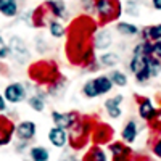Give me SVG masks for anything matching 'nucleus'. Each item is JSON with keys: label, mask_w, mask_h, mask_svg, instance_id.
<instances>
[{"label": "nucleus", "mask_w": 161, "mask_h": 161, "mask_svg": "<svg viewBox=\"0 0 161 161\" xmlns=\"http://www.w3.org/2000/svg\"><path fill=\"white\" fill-rule=\"evenodd\" d=\"M60 76L58 64L52 60H40L29 66V77L40 86H50Z\"/></svg>", "instance_id": "obj_1"}, {"label": "nucleus", "mask_w": 161, "mask_h": 161, "mask_svg": "<svg viewBox=\"0 0 161 161\" xmlns=\"http://www.w3.org/2000/svg\"><path fill=\"white\" fill-rule=\"evenodd\" d=\"M123 13V3L119 0H95V16L102 28L119 21Z\"/></svg>", "instance_id": "obj_2"}, {"label": "nucleus", "mask_w": 161, "mask_h": 161, "mask_svg": "<svg viewBox=\"0 0 161 161\" xmlns=\"http://www.w3.org/2000/svg\"><path fill=\"white\" fill-rule=\"evenodd\" d=\"M113 82L108 74H98L92 79H87L82 86V95L86 98H98L103 95H108L113 90Z\"/></svg>", "instance_id": "obj_3"}, {"label": "nucleus", "mask_w": 161, "mask_h": 161, "mask_svg": "<svg viewBox=\"0 0 161 161\" xmlns=\"http://www.w3.org/2000/svg\"><path fill=\"white\" fill-rule=\"evenodd\" d=\"M3 97L8 103H21L26 98L29 97V87L24 82H19V80H13V82L7 84L3 89Z\"/></svg>", "instance_id": "obj_4"}, {"label": "nucleus", "mask_w": 161, "mask_h": 161, "mask_svg": "<svg viewBox=\"0 0 161 161\" xmlns=\"http://www.w3.org/2000/svg\"><path fill=\"white\" fill-rule=\"evenodd\" d=\"M7 44H8V50H10V57H13L15 61L24 63L29 58V48L19 36H11Z\"/></svg>", "instance_id": "obj_5"}, {"label": "nucleus", "mask_w": 161, "mask_h": 161, "mask_svg": "<svg viewBox=\"0 0 161 161\" xmlns=\"http://www.w3.org/2000/svg\"><path fill=\"white\" fill-rule=\"evenodd\" d=\"M80 114L77 111H66V113H61V111H57V110H53L52 111V121H53V124L64 129V130H69L77 121H79Z\"/></svg>", "instance_id": "obj_6"}, {"label": "nucleus", "mask_w": 161, "mask_h": 161, "mask_svg": "<svg viewBox=\"0 0 161 161\" xmlns=\"http://www.w3.org/2000/svg\"><path fill=\"white\" fill-rule=\"evenodd\" d=\"M137 98V113H139V118L143 119L145 123H150V121L155 118L158 108L156 105L153 103V100L150 97H140V95H136Z\"/></svg>", "instance_id": "obj_7"}, {"label": "nucleus", "mask_w": 161, "mask_h": 161, "mask_svg": "<svg viewBox=\"0 0 161 161\" xmlns=\"http://www.w3.org/2000/svg\"><path fill=\"white\" fill-rule=\"evenodd\" d=\"M114 42L113 34L110 29L102 28L98 31H95V34L92 36V45L95 48V52H106Z\"/></svg>", "instance_id": "obj_8"}, {"label": "nucleus", "mask_w": 161, "mask_h": 161, "mask_svg": "<svg viewBox=\"0 0 161 161\" xmlns=\"http://www.w3.org/2000/svg\"><path fill=\"white\" fill-rule=\"evenodd\" d=\"M42 5L48 11L50 18H55L60 21L68 18V7H66L64 0H45Z\"/></svg>", "instance_id": "obj_9"}, {"label": "nucleus", "mask_w": 161, "mask_h": 161, "mask_svg": "<svg viewBox=\"0 0 161 161\" xmlns=\"http://www.w3.org/2000/svg\"><path fill=\"white\" fill-rule=\"evenodd\" d=\"M123 102H124V97L121 95V93H116V95L106 98L105 103H103L106 114H108L110 118H113V119H119L121 116H123V108H121Z\"/></svg>", "instance_id": "obj_10"}, {"label": "nucleus", "mask_w": 161, "mask_h": 161, "mask_svg": "<svg viewBox=\"0 0 161 161\" xmlns=\"http://www.w3.org/2000/svg\"><path fill=\"white\" fill-rule=\"evenodd\" d=\"M36 132H37V126L34 121H21V123L15 127V136L23 140V142H28V140H32L34 136H36Z\"/></svg>", "instance_id": "obj_11"}, {"label": "nucleus", "mask_w": 161, "mask_h": 161, "mask_svg": "<svg viewBox=\"0 0 161 161\" xmlns=\"http://www.w3.org/2000/svg\"><path fill=\"white\" fill-rule=\"evenodd\" d=\"M110 152L113 155V161H130L132 156V150L129 148V145L118 140L110 143Z\"/></svg>", "instance_id": "obj_12"}, {"label": "nucleus", "mask_w": 161, "mask_h": 161, "mask_svg": "<svg viewBox=\"0 0 161 161\" xmlns=\"http://www.w3.org/2000/svg\"><path fill=\"white\" fill-rule=\"evenodd\" d=\"M15 124L7 116H0V147H5L11 142V137L15 134Z\"/></svg>", "instance_id": "obj_13"}, {"label": "nucleus", "mask_w": 161, "mask_h": 161, "mask_svg": "<svg viewBox=\"0 0 161 161\" xmlns=\"http://www.w3.org/2000/svg\"><path fill=\"white\" fill-rule=\"evenodd\" d=\"M48 140L53 147L57 148H63L64 145H68L69 142V137H68V130H64L58 126H53L50 130H48Z\"/></svg>", "instance_id": "obj_14"}, {"label": "nucleus", "mask_w": 161, "mask_h": 161, "mask_svg": "<svg viewBox=\"0 0 161 161\" xmlns=\"http://www.w3.org/2000/svg\"><path fill=\"white\" fill-rule=\"evenodd\" d=\"M152 57V55H150ZM148 55H142V53H130V60L127 63V69L136 76L139 71L148 66Z\"/></svg>", "instance_id": "obj_15"}, {"label": "nucleus", "mask_w": 161, "mask_h": 161, "mask_svg": "<svg viewBox=\"0 0 161 161\" xmlns=\"http://www.w3.org/2000/svg\"><path fill=\"white\" fill-rule=\"evenodd\" d=\"M0 15L8 19L18 18L19 16V2L18 0H0Z\"/></svg>", "instance_id": "obj_16"}, {"label": "nucleus", "mask_w": 161, "mask_h": 161, "mask_svg": "<svg viewBox=\"0 0 161 161\" xmlns=\"http://www.w3.org/2000/svg\"><path fill=\"white\" fill-rule=\"evenodd\" d=\"M139 136V124H137V121L136 119H129L126 121V124L123 127V130H121V137H123V142L124 143H134L136 142Z\"/></svg>", "instance_id": "obj_17"}, {"label": "nucleus", "mask_w": 161, "mask_h": 161, "mask_svg": "<svg viewBox=\"0 0 161 161\" xmlns=\"http://www.w3.org/2000/svg\"><path fill=\"white\" fill-rule=\"evenodd\" d=\"M114 29L118 34L124 36V37H136L140 34V28L136 23H130V21H116Z\"/></svg>", "instance_id": "obj_18"}, {"label": "nucleus", "mask_w": 161, "mask_h": 161, "mask_svg": "<svg viewBox=\"0 0 161 161\" xmlns=\"http://www.w3.org/2000/svg\"><path fill=\"white\" fill-rule=\"evenodd\" d=\"M139 36H140L142 40H150V42L161 40V23L143 26V28L140 29V34Z\"/></svg>", "instance_id": "obj_19"}, {"label": "nucleus", "mask_w": 161, "mask_h": 161, "mask_svg": "<svg viewBox=\"0 0 161 161\" xmlns=\"http://www.w3.org/2000/svg\"><path fill=\"white\" fill-rule=\"evenodd\" d=\"M47 29H48L50 37H53V39H63L66 34H68V28L63 24V21L55 19V18H52L47 23Z\"/></svg>", "instance_id": "obj_20"}, {"label": "nucleus", "mask_w": 161, "mask_h": 161, "mask_svg": "<svg viewBox=\"0 0 161 161\" xmlns=\"http://www.w3.org/2000/svg\"><path fill=\"white\" fill-rule=\"evenodd\" d=\"M98 60V64H100V68H110L113 69L114 66L119 63V55H118V52H102V55L97 57Z\"/></svg>", "instance_id": "obj_21"}, {"label": "nucleus", "mask_w": 161, "mask_h": 161, "mask_svg": "<svg viewBox=\"0 0 161 161\" xmlns=\"http://www.w3.org/2000/svg\"><path fill=\"white\" fill-rule=\"evenodd\" d=\"M28 105H29V108L37 111V113H42L45 110V106H47V102H45V95L42 92H36L32 93V95L28 97Z\"/></svg>", "instance_id": "obj_22"}, {"label": "nucleus", "mask_w": 161, "mask_h": 161, "mask_svg": "<svg viewBox=\"0 0 161 161\" xmlns=\"http://www.w3.org/2000/svg\"><path fill=\"white\" fill-rule=\"evenodd\" d=\"M82 161H108V158H106V153L100 145H93L87 150Z\"/></svg>", "instance_id": "obj_23"}, {"label": "nucleus", "mask_w": 161, "mask_h": 161, "mask_svg": "<svg viewBox=\"0 0 161 161\" xmlns=\"http://www.w3.org/2000/svg\"><path fill=\"white\" fill-rule=\"evenodd\" d=\"M110 79H111V82H113V86L114 87H126L127 86V82H129V77H127V74L123 71V69H111L110 71Z\"/></svg>", "instance_id": "obj_24"}, {"label": "nucleus", "mask_w": 161, "mask_h": 161, "mask_svg": "<svg viewBox=\"0 0 161 161\" xmlns=\"http://www.w3.org/2000/svg\"><path fill=\"white\" fill-rule=\"evenodd\" d=\"M66 89V77L60 76L57 80H53L50 86H47V93L52 97H58L63 93V90Z\"/></svg>", "instance_id": "obj_25"}, {"label": "nucleus", "mask_w": 161, "mask_h": 161, "mask_svg": "<svg viewBox=\"0 0 161 161\" xmlns=\"http://www.w3.org/2000/svg\"><path fill=\"white\" fill-rule=\"evenodd\" d=\"M29 155H31V159L32 161H48L50 159L48 150L45 148V147H39V145L37 147H32Z\"/></svg>", "instance_id": "obj_26"}, {"label": "nucleus", "mask_w": 161, "mask_h": 161, "mask_svg": "<svg viewBox=\"0 0 161 161\" xmlns=\"http://www.w3.org/2000/svg\"><path fill=\"white\" fill-rule=\"evenodd\" d=\"M142 7H143V2L140 0H127L126 3V15L129 16H140V11H142Z\"/></svg>", "instance_id": "obj_27"}, {"label": "nucleus", "mask_w": 161, "mask_h": 161, "mask_svg": "<svg viewBox=\"0 0 161 161\" xmlns=\"http://www.w3.org/2000/svg\"><path fill=\"white\" fill-rule=\"evenodd\" d=\"M95 142L97 143H105V142H108L110 139H111V127H108V126H102V127H98L97 129V132H95Z\"/></svg>", "instance_id": "obj_28"}, {"label": "nucleus", "mask_w": 161, "mask_h": 161, "mask_svg": "<svg viewBox=\"0 0 161 161\" xmlns=\"http://www.w3.org/2000/svg\"><path fill=\"white\" fill-rule=\"evenodd\" d=\"M148 69H150L152 79H155V77H158L161 74V61L158 58H155L153 55L148 58Z\"/></svg>", "instance_id": "obj_29"}, {"label": "nucleus", "mask_w": 161, "mask_h": 161, "mask_svg": "<svg viewBox=\"0 0 161 161\" xmlns=\"http://www.w3.org/2000/svg\"><path fill=\"white\" fill-rule=\"evenodd\" d=\"M80 8L84 10V13H95V0H79Z\"/></svg>", "instance_id": "obj_30"}, {"label": "nucleus", "mask_w": 161, "mask_h": 161, "mask_svg": "<svg viewBox=\"0 0 161 161\" xmlns=\"http://www.w3.org/2000/svg\"><path fill=\"white\" fill-rule=\"evenodd\" d=\"M150 127L155 130V132H161V108H158V111H156V114H155V118L150 121Z\"/></svg>", "instance_id": "obj_31"}, {"label": "nucleus", "mask_w": 161, "mask_h": 161, "mask_svg": "<svg viewBox=\"0 0 161 161\" xmlns=\"http://www.w3.org/2000/svg\"><path fill=\"white\" fill-rule=\"evenodd\" d=\"M10 57V50H8V44L0 37V60H5Z\"/></svg>", "instance_id": "obj_32"}, {"label": "nucleus", "mask_w": 161, "mask_h": 161, "mask_svg": "<svg viewBox=\"0 0 161 161\" xmlns=\"http://www.w3.org/2000/svg\"><path fill=\"white\" fill-rule=\"evenodd\" d=\"M152 55L161 61V40H156V42H152Z\"/></svg>", "instance_id": "obj_33"}, {"label": "nucleus", "mask_w": 161, "mask_h": 161, "mask_svg": "<svg viewBox=\"0 0 161 161\" xmlns=\"http://www.w3.org/2000/svg\"><path fill=\"white\" fill-rule=\"evenodd\" d=\"M153 155L161 159V136H159V137L155 140V143H153Z\"/></svg>", "instance_id": "obj_34"}, {"label": "nucleus", "mask_w": 161, "mask_h": 161, "mask_svg": "<svg viewBox=\"0 0 161 161\" xmlns=\"http://www.w3.org/2000/svg\"><path fill=\"white\" fill-rule=\"evenodd\" d=\"M8 108V102L3 97V92H0V113H5Z\"/></svg>", "instance_id": "obj_35"}, {"label": "nucleus", "mask_w": 161, "mask_h": 161, "mask_svg": "<svg viewBox=\"0 0 161 161\" xmlns=\"http://www.w3.org/2000/svg\"><path fill=\"white\" fill-rule=\"evenodd\" d=\"M152 7L158 11H161V0H152Z\"/></svg>", "instance_id": "obj_36"}, {"label": "nucleus", "mask_w": 161, "mask_h": 161, "mask_svg": "<svg viewBox=\"0 0 161 161\" xmlns=\"http://www.w3.org/2000/svg\"><path fill=\"white\" fill-rule=\"evenodd\" d=\"M64 161H79L77 158H74V156H71V158H68V159H64Z\"/></svg>", "instance_id": "obj_37"}]
</instances>
